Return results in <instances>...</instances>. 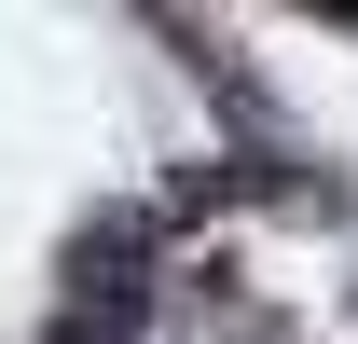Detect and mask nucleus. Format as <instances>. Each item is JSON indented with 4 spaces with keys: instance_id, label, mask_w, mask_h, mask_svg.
Returning a JSON list of instances; mask_svg holds the SVG:
<instances>
[]
</instances>
